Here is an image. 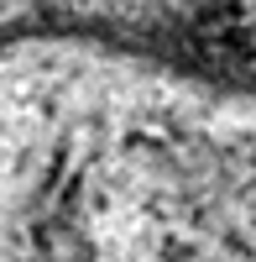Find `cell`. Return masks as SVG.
<instances>
[{
	"instance_id": "6da1fadb",
	"label": "cell",
	"mask_w": 256,
	"mask_h": 262,
	"mask_svg": "<svg viewBox=\"0 0 256 262\" xmlns=\"http://www.w3.org/2000/svg\"><path fill=\"white\" fill-rule=\"evenodd\" d=\"M225 27H230V32H225V53L241 63V74H246V79H256V11L230 16ZM251 90H256V84H251Z\"/></svg>"
}]
</instances>
